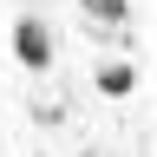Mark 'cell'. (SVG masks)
Masks as SVG:
<instances>
[{
    "mask_svg": "<svg viewBox=\"0 0 157 157\" xmlns=\"http://www.w3.org/2000/svg\"><path fill=\"white\" fill-rule=\"evenodd\" d=\"M13 59L26 72H52V26L46 20H33V13L13 20Z\"/></svg>",
    "mask_w": 157,
    "mask_h": 157,
    "instance_id": "6da1fadb",
    "label": "cell"
},
{
    "mask_svg": "<svg viewBox=\"0 0 157 157\" xmlns=\"http://www.w3.org/2000/svg\"><path fill=\"white\" fill-rule=\"evenodd\" d=\"M92 85L105 92V98H131V85H137V72L124 66V59H111V66H98V72H92Z\"/></svg>",
    "mask_w": 157,
    "mask_h": 157,
    "instance_id": "7a4b0ae2",
    "label": "cell"
},
{
    "mask_svg": "<svg viewBox=\"0 0 157 157\" xmlns=\"http://www.w3.org/2000/svg\"><path fill=\"white\" fill-rule=\"evenodd\" d=\"M78 7H85V20H98V26H124V0H78Z\"/></svg>",
    "mask_w": 157,
    "mask_h": 157,
    "instance_id": "3957f363",
    "label": "cell"
}]
</instances>
